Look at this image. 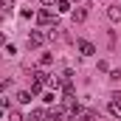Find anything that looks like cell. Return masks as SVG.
Wrapping results in <instances>:
<instances>
[{
    "instance_id": "obj_11",
    "label": "cell",
    "mask_w": 121,
    "mask_h": 121,
    "mask_svg": "<svg viewBox=\"0 0 121 121\" xmlns=\"http://www.w3.org/2000/svg\"><path fill=\"white\" fill-rule=\"evenodd\" d=\"M34 79H37V82H42V85H48V82H51V76H48L45 70H34Z\"/></svg>"
},
{
    "instance_id": "obj_15",
    "label": "cell",
    "mask_w": 121,
    "mask_h": 121,
    "mask_svg": "<svg viewBox=\"0 0 121 121\" xmlns=\"http://www.w3.org/2000/svg\"><path fill=\"white\" fill-rule=\"evenodd\" d=\"M42 90V82H37V79H31V96H34V93H39Z\"/></svg>"
},
{
    "instance_id": "obj_10",
    "label": "cell",
    "mask_w": 121,
    "mask_h": 121,
    "mask_svg": "<svg viewBox=\"0 0 121 121\" xmlns=\"http://www.w3.org/2000/svg\"><path fill=\"white\" fill-rule=\"evenodd\" d=\"M31 101V90H20L17 93V104H28Z\"/></svg>"
},
{
    "instance_id": "obj_18",
    "label": "cell",
    "mask_w": 121,
    "mask_h": 121,
    "mask_svg": "<svg viewBox=\"0 0 121 121\" xmlns=\"http://www.w3.org/2000/svg\"><path fill=\"white\" fill-rule=\"evenodd\" d=\"M121 79V70H110V82H118Z\"/></svg>"
},
{
    "instance_id": "obj_2",
    "label": "cell",
    "mask_w": 121,
    "mask_h": 121,
    "mask_svg": "<svg viewBox=\"0 0 121 121\" xmlns=\"http://www.w3.org/2000/svg\"><path fill=\"white\" fill-rule=\"evenodd\" d=\"M45 39H48V37H45L42 31H31V34H28V48H39Z\"/></svg>"
},
{
    "instance_id": "obj_20",
    "label": "cell",
    "mask_w": 121,
    "mask_h": 121,
    "mask_svg": "<svg viewBox=\"0 0 121 121\" xmlns=\"http://www.w3.org/2000/svg\"><path fill=\"white\" fill-rule=\"evenodd\" d=\"M3 42H6V37H3V31H0V45H3Z\"/></svg>"
},
{
    "instance_id": "obj_22",
    "label": "cell",
    "mask_w": 121,
    "mask_h": 121,
    "mask_svg": "<svg viewBox=\"0 0 121 121\" xmlns=\"http://www.w3.org/2000/svg\"><path fill=\"white\" fill-rule=\"evenodd\" d=\"M0 90H3V85H0Z\"/></svg>"
},
{
    "instance_id": "obj_7",
    "label": "cell",
    "mask_w": 121,
    "mask_h": 121,
    "mask_svg": "<svg viewBox=\"0 0 121 121\" xmlns=\"http://www.w3.org/2000/svg\"><path fill=\"white\" fill-rule=\"evenodd\" d=\"M28 121H48V113L37 107V110H31V116H28Z\"/></svg>"
},
{
    "instance_id": "obj_4",
    "label": "cell",
    "mask_w": 121,
    "mask_h": 121,
    "mask_svg": "<svg viewBox=\"0 0 121 121\" xmlns=\"http://www.w3.org/2000/svg\"><path fill=\"white\" fill-rule=\"evenodd\" d=\"M45 37H48L51 42H62V39H65V28H59V26H51V31H48Z\"/></svg>"
},
{
    "instance_id": "obj_13",
    "label": "cell",
    "mask_w": 121,
    "mask_h": 121,
    "mask_svg": "<svg viewBox=\"0 0 121 121\" xmlns=\"http://www.w3.org/2000/svg\"><path fill=\"white\" fill-rule=\"evenodd\" d=\"M56 11H59V14L70 11V3H68V0H56Z\"/></svg>"
},
{
    "instance_id": "obj_5",
    "label": "cell",
    "mask_w": 121,
    "mask_h": 121,
    "mask_svg": "<svg viewBox=\"0 0 121 121\" xmlns=\"http://www.w3.org/2000/svg\"><path fill=\"white\" fill-rule=\"evenodd\" d=\"M79 54H82V56H93V54H96V45L87 42V39H79Z\"/></svg>"
},
{
    "instance_id": "obj_17",
    "label": "cell",
    "mask_w": 121,
    "mask_h": 121,
    "mask_svg": "<svg viewBox=\"0 0 121 121\" xmlns=\"http://www.w3.org/2000/svg\"><path fill=\"white\" fill-rule=\"evenodd\" d=\"M54 99H56L54 93H45V96H42V101H45V104H54Z\"/></svg>"
},
{
    "instance_id": "obj_3",
    "label": "cell",
    "mask_w": 121,
    "mask_h": 121,
    "mask_svg": "<svg viewBox=\"0 0 121 121\" xmlns=\"http://www.w3.org/2000/svg\"><path fill=\"white\" fill-rule=\"evenodd\" d=\"M107 20L110 23H121V6L118 3H110L107 6Z\"/></svg>"
},
{
    "instance_id": "obj_21",
    "label": "cell",
    "mask_w": 121,
    "mask_h": 121,
    "mask_svg": "<svg viewBox=\"0 0 121 121\" xmlns=\"http://www.w3.org/2000/svg\"><path fill=\"white\" fill-rule=\"evenodd\" d=\"M3 113H6V110H3V107H0V118H3Z\"/></svg>"
},
{
    "instance_id": "obj_12",
    "label": "cell",
    "mask_w": 121,
    "mask_h": 121,
    "mask_svg": "<svg viewBox=\"0 0 121 121\" xmlns=\"http://www.w3.org/2000/svg\"><path fill=\"white\" fill-rule=\"evenodd\" d=\"M79 121H96V113L93 110H82L79 113Z\"/></svg>"
},
{
    "instance_id": "obj_1",
    "label": "cell",
    "mask_w": 121,
    "mask_h": 121,
    "mask_svg": "<svg viewBox=\"0 0 121 121\" xmlns=\"http://www.w3.org/2000/svg\"><path fill=\"white\" fill-rule=\"evenodd\" d=\"M37 23H39V26H54V11H51V9L37 11Z\"/></svg>"
},
{
    "instance_id": "obj_14",
    "label": "cell",
    "mask_w": 121,
    "mask_h": 121,
    "mask_svg": "<svg viewBox=\"0 0 121 121\" xmlns=\"http://www.w3.org/2000/svg\"><path fill=\"white\" fill-rule=\"evenodd\" d=\"M9 121H23V116H20V110L9 107Z\"/></svg>"
},
{
    "instance_id": "obj_16",
    "label": "cell",
    "mask_w": 121,
    "mask_h": 121,
    "mask_svg": "<svg viewBox=\"0 0 121 121\" xmlns=\"http://www.w3.org/2000/svg\"><path fill=\"white\" fill-rule=\"evenodd\" d=\"M51 62H54V56H51V54H42V59H39V65H42V68H48Z\"/></svg>"
},
{
    "instance_id": "obj_8",
    "label": "cell",
    "mask_w": 121,
    "mask_h": 121,
    "mask_svg": "<svg viewBox=\"0 0 121 121\" xmlns=\"http://www.w3.org/2000/svg\"><path fill=\"white\" fill-rule=\"evenodd\" d=\"M70 17H73V23H85V20H87V11H85V9H73Z\"/></svg>"
},
{
    "instance_id": "obj_6",
    "label": "cell",
    "mask_w": 121,
    "mask_h": 121,
    "mask_svg": "<svg viewBox=\"0 0 121 121\" xmlns=\"http://www.w3.org/2000/svg\"><path fill=\"white\" fill-rule=\"evenodd\" d=\"M14 11V0H0V17H9Z\"/></svg>"
},
{
    "instance_id": "obj_19",
    "label": "cell",
    "mask_w": 121,
    "mask_h": 121,
    "mask_svg": "<svg viewBox=\"0 0 121 121\" xmlns=\"http://www.w3.org/2000/svg\"><path fill=\"white\" fill-rule=\"evenodd\" d=\"M42 3H45V6H54V3H56V0H42Z\"/></svg>"
},
{
    "instance_id": "obj_9",
    "label": "cell",
    "mask_w": 121,
    "mask_h": 121,
    "mask_svg": "<svg viewBox=\"0 0 121 121\" xmlns=\"http://www.w3.org/2000/svg\"><path fill=\"white\" fill-rule=\"evenodd\" d=\"M110 113H113L116 118H121V101H116V99H110Z\"/></svg>"
}]
</instances>
